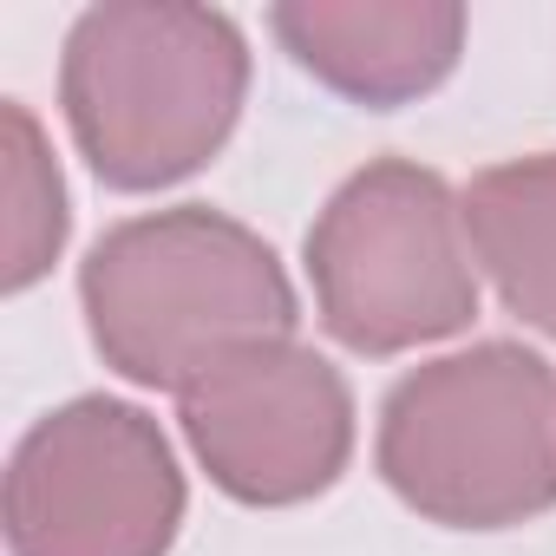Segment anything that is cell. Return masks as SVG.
Returning <instances> with one entry per match:
<instances>
[{"label": "cell", "instance_id": "obj_7", "mask_svg": "<svg viewBox=\"0 0 556 556\" xmlns=\"http://www.w3.org/2000/svg\"><path fill=\"white\" fill-rule=\"evenodd\" d=\"M282 53L348 105L393 112L439 92L465 53L458 0H282L268 8Z\"/></svg>", "mask_w": 556, "mask_h": 556}, {"label": "cell", "instance_id": "obj_2", "mask_svg": "<svg viewBox=\"0 0 556 556\" xmlns=\"http://www.w3.org/2000/svg\"><path fill=\"white\" fill-rule=\"evenodd\" d=\"M249 99V40L223 8L105 0L60 53V105L105 190H170L236 131Z\"/></svg>", "mask_w": 556, "mask_h": 556}, {"label": "cell", "instance_id": "obj_5", "mask_svg": "<svg viewBox=\"0 0 556 556\" xmlns=\"http://www.w3.org/2000/svg\"><path fill=\"white\" fill-rule=\"evenodd\" d=\"M184 471L164 426L131 400L53 406L8 465L14 556H170Z\"/></svg>", "mask_w": 556, "mask_h": 556}, {"label": "cell", "instance_id": "obj_3", "mask_svg": "<svg viewBox=\"0 0 556 556\" xmlns=\"http://www.w3.org/2000/svg\"><path fill=\"white\" fill-rule=\"evenodd\" d=\"M374 465L387 491L445 530H517L556 510V367L517 341L413 367L387 406Z\"/></svg>", "mask_w": 556, "mask_h": 556}, {"label": "cell", "instance_id": "obj_9", "mask_svg": "<svg viewBox=\"0 0 556 556\" xmlns=\"http://www.w3.org/2000/svg\"><path fill=\"white\" fill-rule=\"evenodd\" d=\"M0 138H8V144H0V197H8V262H0V289L27 295L40 275L60 262L66 229H73L66 177H60V164L47 151L40 118L21 99L0 105Z\"/></svg>", "mask_w": 556, "mask_h": 556}, {"label": "cell", "instance_id": "obj_8", "mask_svg": "<svg viewBox=\"0 0 556 556\" xmlns=\"http://www.w3.org/2000/svg\"><path fill=\"white\" fill-rule=\"evenodd\" d=\"M465 229L504 308L556 341V151L478 170L465 190Z\"/></svg>", "mask_w": 556, "mask_h": 556}, {"label": "cell", "instance_id": "obj_4", "mask_svg": "<svg viewBox=\"0 0 556 556\" xmlns=\"http://www.w3.org/2000/svg\"><path fill=\"white\" fill-rule=\"evenodd\" d=\"M308 282L348 354L393 361L452 341L478 315L465 197L413 157L361 164L308 229Z\"/></svg>", "mask_w": 556, "mask_h": 556}, {"label": "cell", "instance_id": "obj_6", "mask_svg": "<svg viewBox=\"0 0 556 556\" xmlns=\"http://www.w3.org/2000/svg\"><path fill=\"white\" fill-rule=\"evenodd\" d=\"M177 419L210 484L249 510L308 504L354 458V393L302 341L223 354L177 393Z\"/></svg>", "mask_w": 556, "mask_h": 556}, {"label": "cell", "instance_id": "obj_1", "mask_svg": "<svg viewBox=\"0 0 556 556\" xmlns=\"http://www.w3.org/2000/svg\"><path fill=\"white\" fill-rule=\"evenodd\" d=\"M79 308L99 361L157 393H184L236 348L295 341L302 321L282 255L210 203L105 229L79 262Z\"/></svg>", "mask_w": 556, "mask_h": 556}]
</instances>
